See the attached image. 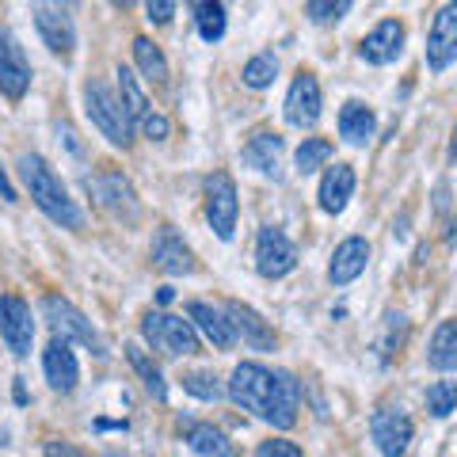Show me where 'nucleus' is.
Wrapping results in <instances>:
<instances>
[{"label":"nucleus","mask_w":457,"mask_h":457,"mask_svg":"<svg viewBox=\"0 0 457 457\" xmlns=\"http://www.w3.org/2000/svg\"><path fill=\"white\" fill-rule=\"evenodd\" d=\"M427 362L442 374H457V320H442L438 332L431 336V351H427Z\"/></svg>","instance_id":"393cba45"},{"label":"nucleus","mask_w":457,"mask_h":457,"mask_svg":"<svg viewBox=\"0 0 457 457\" xmlns=\"http://www.w3.org/2000/svg\"><path fill=\"white\" fill-rule=\"evenodd\" d=\"M42 309H46V320H50V328H54V339H65V343H69V339H77L80 347H88L92 354H99V359L107 354L104 339H99V332L92 328V320L84 317L77 305H69L65 297L50 294L46 302H42Z\"/></svg>","instance_id":"39448f33"},{"label":"nucleus","mask_w":457,"mask_h":457,"mask_svg":"<svg viewBox=\"0 0 457 457\" xmlns=\"http://www.w3.org/2000/svg\"><path fill=\"white\" fill-rule=\"evenodd\" d=\"M400 50H404V27H400L396 20H381L359 46L362 62H370V65H389L400 57Z\"/></svg>","instance_id":"a211bd4d"},{"label":"nucleus","mask_w":457,"mask_h":457,"mask_svg":"<svg viewBox=\"0 0 457 457\" xmlns=\"http://www.w3.org/2000/svg\"><path fill=\"white\" fill-rule=\"evenodd\" d=\"M228 396L237 400L255 420L270 423L275 431H290L297 423L302 385L290 370H270L263 362H240L228 378Z\"/></svg>","instance_id":"f257e3e1"},{"label":"nucleus","mask_w":457,"mask_h":457,"mask_svg":"<svg viewBox=\"0 0 457 457\" xmlns=\"http://www.w3.org/2000/svg\"><path fill=\"white\" fill-rule=\"evenodd\" d=\"M374 130H378V119H374V111H370L366 104H359V99L343 104V111H339V137L347 141V145H366V141L374 137Z\"/></svg>","instance_id":"5701e85b"},{"label":"nucleus","mask_w":457,"mask_h":457,"mask_svg":"<svg viewBox=\"0 0 457 457\" xmlns=\"http://www.w3.org/2000/svg\"><path fill=\"white\" fill-rule=\"evenodd\" d=\"M427 411L435 420H446L450 411H457V381H435L427 389Z\"/></svg>","instance_id":"c756f323"},{"label":"nucleus","mask_w":457,"mask_h":457,"mask_svg":"<svg viewBox=\"0 0 457 457\" xmlns=\"http://www.w3.org/2000/svg\"><path fill=\"white\" fill-rule=\"evenodd\" d=\"M297 267V248L294 240L282 233L278 225H263L260 240H255V270L263 278H286Z\"/></svg>","instance_id":"6e6552de"},{"label":"nucleus","mask_w":457,"mask_h":457,"mask_svg":"<svg viewBox=\"0 0 457 457\" xmlns=\"http://www.w3.org/2000/svg\"><path fill=\"white\" fill-rule=\"evenodd\" d=\"M42 370H46V381L54 393H73L80 381V366L77 354L69 351L65 339H50V347L42 351Z\"/></svg>","instance_id":"f3484780"},{"label":"nucleus","mask_w":457,"mask_h":457,"mask_svg":"<svg viewBox=\"0 0 457 457\" xmlns=\"http://www.w3.org/2000/svg\"><path fill=\"white\" fill-rule=\"evenodd\" d=\"M0 198H4V203H16V187H12V183H8L4 168H0Z\"/></svg>","instance_id":"58836bf2"},{"label":"nucleus","mask_w":457,"mask_h":457,"mask_svg":"<svg viewBox=\"0 0 457 457\" xmlns=\"http://www.w3.org/2000/svg\"><path fill=\"white\" fill-rule=\"evenodd\" d=\"M320 119V80L312 73H297L286 92V122L297 130H309Z\"/></svg>","instance_id":"f8f14e48"},{"label":"nucleus","mask_w":457,"mask_h":457,"mask_svg":"<svg viewBox=\"0 0 457 457\" xmlns=\"http://www.w3.org/2000/svg\"><path fill=\"white\" fill-rule=\"evenodd\" d=\"M0 336H4L8 351L23 359L31 354V343H35V320H31V305L16 294H4L0 297Z\"/></svg>","instance_id":"1a4fd4ad"},{"label":"nucleus","mask_w":457,"mask_h":457,"mask_svg":"<svg viewBox=\"0 0 457 457\" xmlns=\"http://www.w3.org/2000/svg\"><path fill=\"white\" fill-rule=\"evenodd\" d=\"M27 88H31V62H27V54L12 31L0 27V92L8 99H23Z\"/></svg>","instance_id":"9b49d317"},{"label":"nucleus","mask_w":457,"mask_h":457,"mask_svg":"<svg viewBox=\"0 0 457 457\" xmlns=\"http://www.w3.org/2000/svg\"><path fill=\"white\" fill-rule=\"evenodd\" d=\"M183 442L198 453V457H237V446L228 442V435L213 423H198V420H179Z\"/></svg>","instance_id":"6ab92c4d"},{"label":"nucleus","mask_w":457,"mask_h":457,"mask_svg":"<svg viewBox=\"0 0 457 457\" xmlns=\"http://www.w3.org/2000/svg\"><path fill=\"white\" fill-rule=\"evenodd\" d=\"M145 16H149V23H168L171 16H176V4H168V0H161V4H145Z\"/></svg>","instance_id":"4c0bfd02"},{"label":"nucleus","mask_w":457,"mask_h":457,"mask_svg":"<svg viewBox=\"0 0 457 457\" xmlns=\"http://www.w3.org/2000/svg\"><path fill=\"white\" fill-rule=\"evenodd\" d=\"M183 389H187L191 396H198V400H221V381L210 374V370H195V374H187L183 378Z\"/></svg>","instance_id":"473e14b6"},{"label":"nucleus","mask_w":457,"mask_h":457,"mask_svg":"<svg viewBox=\"0 0 457 457\" xmlns=\"http://www.w3.org/2000/svg\"><path fill=\"white\" fill-rule=\"evenodd\" d=\"M35 27L42 42L57 54V57H73V46H77V27H73V16L69 8L62 4H35Z\"/></svg>","instance_id":"9d476101"},{"label":"nucleus","mask_w":457,"mask_h":457,"mask_svg":"<svg viewBox=\"0 0 457 457\" xmlns=\"http://www.w3.org/2000/svg\"><path fill=\"white\" fill-rule=\"evenodd\" d=\"M354 195V168L351 164H336L324 171L320 179V210L324 213H343V206H347V198Z\"/></svg>","instance_id":"4be33fe9"},{"label":"nucleus","mask_w":457,"mask_h":457,"mask_svg":"<svg viewBox=\"0 0 457 457\" xmlns=\"http://www.w3.org/2000/svg\"><path fill=\"white\" fill-rule=\"evenodd\" d=\"M225 320L233 328V336H240L252 351H275V328H270L260 312L240 305V302H225Z\"/></svg>","instance_id":"2eb2a0df"},{"label":"nucleus","mask_w":457,"mask_h":457,"mask_svg":"<svg viewBox=\"0 0 457 457\" xmlns=\"http://www.w3.org/2000/svg\"><path fill=\"white\" fill-rule=\"evenodd\" d=\"M203 191H206V221H210V228L221 240H233L237 213H240L233 176H228V171H210L206 183H203Z\"/></svg>","instance_id":"0eeeda50"},{"label":"nucleus","mask_w":457,"mask_h":457,"mask_svg":"<svg viewBox=\"0 0 457 457\" xmlns=\"http://www.w3.org/2000/svg\"><path fill=\"white\" fill-rule=\"evenodd\" d=\"M195 20H198V35L206 42H218L225 35V4H195Z\"/></svg>","instance_id":"7c9ffc66"},{"label":"nucleus","mask_w":457,"mask_h":457,"mask_svg":"<svg viewBox=\"0 0 457 457\" xmlns=\"http://www.w3.org/2000/svg\"><path fill=\"white\" fill-rule=\"evenodd\" d=\"M187 317H191V324H195V332H203L218 351H228V347L237 343L233 328H228V320H225V312H218L213 305L191 302V305H187Z\"/></svg>","instance_id":"412c9836"},{"label":"nucleus","mask_w":457,"mask_h":457,"mask_svg":"<svg viewBox=\"0 0 457 457\" xmlns=\"http://www.w3.org/2000/svg\"><path fill=\"white\" fill-rule=\"evenodd\" d=\"M88 191L96 195V203L104 206L114 221H126V225H134L137 221V195L130 187V179L122 176V171H114V168H104V171H96V176H88Z\"/></svg>","instance_id":"423d86ee"},{"label":"nucleus","mask_w":457,"mask_h":457,"mask_svg":"<svg viewBox=\"0 0 457 457\" xmlns=\"http://www.w3.org/2000/svg\"><path fill=\"white\" fill-rule=\"evenodd\" d=\"M370 435L385 457H404L411 442V420L400 408H378L370 416Z\"/></svg>","instance_id":"ddd939ff"},{"label":"nucleus","mask_w":457,"mask_h":457,"mask_svg":"<svg viewBox=\"0 0 457 457\" xmlns=\"http://www.w3.org/2000/svg\"><path fill=\"white\" fill-rule=\"evenodd\" d=\"M134 57H137V69H141V77L153 80V84H164L168 80V62H164V54L161 46H156L153 38H134Z\"/></svg>","instance_id":"a878e982"},{"label":"nucleus","mask_w":457,"mask_h":457,"mask_svg":"<svg viewBox=\"0 0 457 457\" xmlns=\"http://www.w3.org/2000/svg\"><path fill=\"white\" fill-rule=\"evenodd\" d=\"M370 263V245L362 237H347L343 245L332 252V267H328V278H332V286H347L354 282L366 270Z\"/></svg>","instance_id":"aec40b11"},{"label":"nucleus","mask_w":457,"mask_h":457,"mask_svg":"<svg viewBox=\"0 0 457 457\" xmlns=\"http://www.w3.org/2000/svg\"><path fill=\"white\" fill-rule=\"evenodd\" d=\"M351 12V0H336V4H324V0H312V4H305V16L312 23H336Z\"/></svg>","instance_id":"72a5a7b5"},{"label":"nucleus","mask_w":457,"mask_h":457,"mask_svg":"<svg viewBox=\"0 0 457 457\" xmlns=\"http://www.w3.org/2000/svg\"><path fill=\"white\" fill-rule=\"evenodd\" d=\"M46 457H88V453H84L80 446H73V442L57 438V442H46Z\"/></svg>","instance_id":"e433bc0d"},{"label":"nucleus","mask_w":457,"mask_h":457,"mask_svg":"<svg viewBox=\"0 0 457 457\" xmlns=\"http://www.w3.org/2000/svg\"><path fill=\"white\" fill-rule=\"evenodd\" d=\"M278 156H282L278 134H255L245 145V164L255 168L260 176H278Z\"/></svg>","instance_id":"b1692460"},{"label":"nucleus","mask_w":457,"mask_h":457,"mask_svg":"<svg viewBox=\"0 0 457 457\" xmlns=\"http://www.w3.org/2000/svg\"><path fill=\"white\" fill-rule=\"evenodd\" d=\"M153 263L164 270V275H191L195 270V252L183 245V237L171 225H161L153 237Z\"/></svg>","instance_id":"dca6fc26"},{"label":"nucleus","mask_w":457,"mask_h":457,"mask_svg":"<svg viewBox=\"0 0 457 457\" xmlns=\"http://www.w3.org/2000/svg\"><path fill=\"white\" fill-rule=\"evenodd\" d=\"M141 130H145V137H153V141H164L171 126H168L164 114H156V111H153L149 119H141Z\"/></svg>","instance_id":"c9c22d12"},{"label":"nucleus","mask_w":457,"mask_h":457,"mask_svg":"<svg viewBox=\"0 0 457 457\" xmlns=\"http://www.w3.org/2000/svg\"><path fill=\"white\" fill-rule=\"evenodd\" d=\"M255 457H305V453H302V446H294L290 438H267V442H260Z\"/></svg>","instance_id":"f704fd0d"},{"label":"nucleus","mask_w":457,"mask_h":457,"mask_svg":"<svg viewBox=\"0 0 457 457\" xmlns=\"http://www.w3.org/2000/svg\"><path fill=\"white\" fill-rule=\"evenodd\" d=\"M84 111H88V119L96 122V130L104 134L111 145H130L134 141V122L130 114H126L122 99L114 96L104 80H88L84 84Z\"/></svg>","instance_id":"7ed1b4c3"},{"label":"nucleus","mask_w":457,"mask_h":457,"mask_svg":"<svg viewBox=\"0 0 457 457\" xmlns=\"http://www.w3.org/2000/svg\"><path fill=\"white\" fill-rule=\"evenodd\" d=\"M328 161H332V141H328V137H305L302 145H297V153H294V164H297L302 176L324 168Z\"/></svg>","instance_id":"c85d7f7f"},{"label":"nucleus","mask_w":457,"mask_h":457,"mask_svg":"<svg viewBox=\"0 0 457 457\" xmlns=\"http://www.w3.org/2000/svg\"><path fill=\"white\" fill-rule=\"evenodd\" d=\"M141 336L153 343V351H164V354H195L198 351V332L191 320L176 317V312H145L141 320Z\"/></svg>","instance_id":"20e7f679"},{"label":"nucleus","mask_w":457,"mask_h":457,"mask_svg":"<svg viewBox=\"0 0 457 457\" xmlns=\"http://www.w3.org/2000/svg\"><path fill=\"white\" fill-rule=\"evenodd\" d=\"M278 77V62H275V54H255L252 62L245 65V84L248 88H267L270 80Z\"/></svg>","instance_id":"2f4dec72"},{"label":"nucleus","mask_w":457,"mask_h":457,"mask_svg":"<svg viewBox=\"0 0 457 457\" xmlns=\"http://www.w3.org/2000/svg\"><path fill=\"white\" fill-rule=\"evenodd\" d=\"M450 156L457 161V126H453V141H450Z\"/></svg>","instance_id":"ea45409f"},{"label":"nucleus","mask_w":457,"mask_h":457,"mask_svg":"<svg viewBox=\"0 0 457 457\" xmlns=\"http://www.w3.org/2000/svg\"><path fill=\"white\" fill-rule=\"evenodd\" d=\"M457 62V4H446L431 23V35H427V65L442 73Z\"/></svg>","instance_id":"4468645a"},{"label":"nucleus","mask_w":457,"mask_h":457,"mask_svg":"<svg viewBox=\"0 0 457 457\" xmlns=\"http://www.w3.org/2000/svg\"><path fill=\"white\" fill-rule=\"evenodd\" d=\"M119 92H122V107H126V114H130V122H141V119H149L153 114V107H149V99H145V92H141V84H137V77L130 73L126 65H119Z\"/></svg>","instance_id":"bb28decb"},{"label":"nucleus","mask_w":457,"mask_h":457,"mask_svg":"<svg viewBox=\"0 0 457 457\" xmlns=\"http://www.w3.org/2000/svg\"><path fill=\"white\" fill-rule=\"evenodd\" d=\"M126 359H130L134 374L141 378V385H145V393H149L153 400H168L164 374H161V370H156V366L149 362V354H145V351H141V347H126Z\"/></svg>","instance_id":"cd10ccee"},{"label":"nucleus","mask_w":457,"mask_h":457,"mask_svg":"<svg viewBox=\"0 0 457 457\" xmlns=\"http://www.w3.org/2000/svg\"><path fill=\"white\" fill-rule=\"evenodd\" d=\"M20 176H23V183H27V191H31V198H35V206L46 213L50 221H57L62 228H84V213H80V206L69 198V191H65V183L54 176V168L42 161V156H35V153H23L20 156Z\"/></svg>","instance_id":"f03ea898"},{"label":"nucleus","mask_w":457,"mask_h":457,"mask_svg":"<svg viewBox=\"0 0 457 457\" xmlns=\"http://www.w3.org/2000/svg\"><path fill=\"white\" fill-rule=\"evenodd\" d=\"M104 457H122V453H104Z\"/></svg>","instance_id":"a19ab883"}]
</instances>
